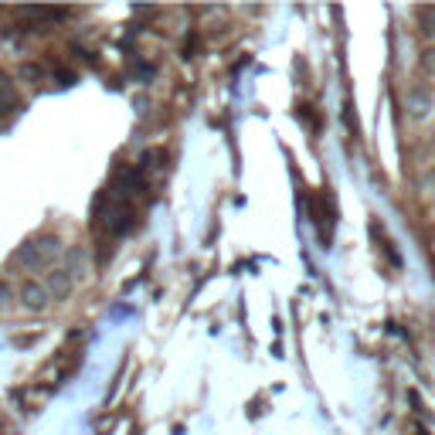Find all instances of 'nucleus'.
Instances as JSON below:
<instances>
[{"label":"nucleus","mask_w":435,"mask_h":435,"mask_svg":"<svg viewBox=\"0 0 435 435\" xmlns=\"http://www.w3.org/2000/svg\"><path fill=\"white\" fill-rule=\"evenodd\" d=\"M143 191H147L143 170H136V167H116L109 194H116V198H136V194H143Z\"/></svg>","instance_id":"obj_1"},{"label":"nucleus","mask_w":435,"mask_h":435,"mask_svg":"<svg viewBox=\"0 0 435 435\" xmlns=\"http://www.w3.org/2000/svg\"><path fill=\"white\" fill-rule=\"evenodd\" d=\"M17 299L28 306V310H44L48 303H51V293L44 289V282H35V279H28V282H21V289H17Z\"/></svg>","instance_id":"obj_2"},{"label":"nucleus","mask_w":435,"mask_h":435,"mask_svg":"<svg viewBox=\"0 0 435 435\" xmlns=\"http://www.w3.org/2000/svg\"><path fill=\"white\" fill-rule=\"evenodd\" d=\"M44 289L51 293V299H68L75 289V279L68 269H51V272H44Z\"/></svg>","instance_id":"obj_3"},{"label":"nucleus","mask_w":435,"mask_h":435,"mask_svg":"<svg viewBox=\"0 0 435 435\" xmlns=\"http://www.w3.org/2000/svg\"><path fill=\"white\" fill-rule=\"evenodd\" d=\"M10 269H21V272H35V269H41V259H38L35 241H24V245L14 248V255H10Z\"/></svg>","instance_id":"obj_4"},{"label":"nucleus","mask_w":435,"mask_h":435,"mask_svg":"<svg viewBox=\"0 0 435 435\" xmlns=\"http://www.w3.org/2000/svg\"><path fill=\"white\" fill-rule=\"evenodd\" d=\"M405 109H408V116L411 119H425L429 113H432V95L422 92V89H411L408 99H405Z\"/></svg>","instance_id":"obj_5"},{"label":"nucleus","mask_w":435,"mask_h":435,"mask_svg":"<svg viewBox=\"0 0 435 435\" xmlns=\"http://www.w3.org/2000/svg\"><path fill=\"white\" fill-rule=\"evenodd\" d=\"M35 248H38V259H41V266H51L65 248H62V238H55V235H41L35 238Z\"/></svg>","instance_id":"obj_6"},{"label":"nucleus","mask_w":435,"mask_h":435,"mask_svg":"<svg viewBox=\"0 0 435 435\" xmlns=\"http://www.w3.org/2000/svg\"><path fill=\"white\" fill-rule=\"evenodd\" d=\"M68 272H72V279H85V276H89V252H85L82 245L68 248Z\"/></svg>","instance_id":"obj_7"},{"label":"nucleus","mask_w":435,"mask_h":435,"mask_svg":"<svg viewBox=\"0 0 435 435\" xmlns=\"http://www.w3.org/2000/svg\"><path fill=\"white\" fill-rule=\"evenodd\" d=\"M310 211H313V221L323 225V235L330 232V221H333V207H330V201L326 198H313L310 201Z\"/></svg>","instance_id":"obj_8"},{"label":"nucleus","mask_w":435,"mask_h":435,"mask_svg":"<svg viewBox=\"0 0 435 435\" xmlns=\"http://www.w3.org/2000/svg\"><path fill=\"white\" fill-rule=\"evenodd\" d=\"M17 106H21V99H17L14 89L3 82V85H0V113H10V109H17Z\"/></svg>","instance_id":"obj_9"},{"label":"nucleus","mask_w":435,"mask_h":435,"mask_svg":"<svg viewBox=\"0 0 435 435\" xmlns=\"http://www.w3.org/2000/svg\"><path fill=\"white\" fill-rule=\"evenodd\" d=\"M422 68H425L429 75H435V48H425V51H422Z\"/></svg>","instance_id":"obj_10"},{"label":"nucleus","mask_w":435,"mask_h":435,"mask_svg":"<svg viewBox=\"0 0 435 435\" xmlns=\"http://www.w3.org/2000/svg\"><path fill=\"white\" fill-rule=\"evenodd\" d=\"M17 79H41V68L38 65H21V68H17Z\"/></svg>","instance_id":"obj_11"},{"label":"nucleus","mask_w":435,"mask_h":435,"mask_svg":"<svg viewBox=\"0 0 435 435\" xmlns=\"http://www.w3.org/2000/svg\"><path fill=\"white\" fill-rule=\"evenodd\" d=\"M55 79L62 82V85H72V82H75V72H65V68H58V72H55Z\"/></svg>","instance_id":"obj_12"},{"label":"nucleus","mask_w":435,"mask_h":435,"mask_svg":"<svg viewBox=\"0 0 435 435\" xmlns=\"http://www.w3.org/2000/svg\"><path fill=\"white\" fill-rule=\"evenodd\" d=\"M3 303H10V289L0 282V306H3Z\"/></svg>","instance_id":"obj_13"}]
</instances>
